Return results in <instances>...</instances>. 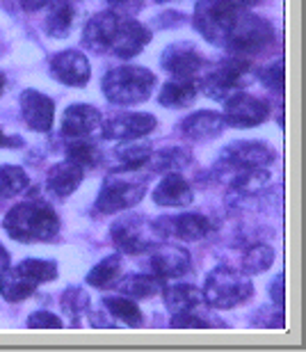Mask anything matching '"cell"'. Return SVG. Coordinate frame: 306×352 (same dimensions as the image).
Wrapping results in <instances>:
<instances>
[{"label":"cell","mask_w":306,"mask_h":352,"mask_svg":"<svg viewBox=\"0 0 306 352\" xmlns=\"http://www.w3.org/2000/svg\"><path fill=\"white\" fill-rule=\"evenodd\" d=\"M3 89H5V76L0 74V94H3Z\"/></svg>","instance_id":"47"},{"label":"cell","mask_w":306,"mask_h":352,"mask_svg":"<svg viewBox=\"0 0 306 352\" xmlns=\"http://www.w3.org/2000/svg\"><path fill=\"white\" fill-rule=\"evenodd\" d=\"M48 3H51V0H21V7L27 12H37L41 7H46Z\"/></svg>","instance_id":"43"},{"label":"cell","mask_w":306,"mask_h":352,"mask_svg":"<svg viewBox=\"0 0 306 352\" xmlns=\"http://www.w3.org/2000/svg\"><path fill=\"white\" fill-rule=\"evenodd\" d=\"M270 41H272V25L268 21L242 10L238 23H235L233 32L228 34L224 46L233 55H245V58H249V55L261 53Z\"/></svg>","instance_id":"7"},{"label":"cell","mask_w":306,"mask_h":352,"mask_svg":"<svg viewBox=\"0 0 306 352\" xmlns=\"http://www.w3.org/2000/svg\"><path fill=\"white\" fill-rule=\"evenodd\" d=\"M274 263V250L268 245H254L242 256V270L245 274H261Z\"/></svg>","instance_id":"33"},{"label":"cell","mask_w":306,"mask_h":352,"mask_svg":"<svg viewBox=\"0 0 306 352\" xmlns=\"http://www.w3.org/2000/svg\"><path fill=\"white\" fill-rule=\"evenodd\" d=\"M156 172H180L190 165V153L178 149V146H167V149L158 151V153H151L149 163Z\"/></svg>","instance_id":"31"},{"label":"cell","mask_w":306,"mask_h":352,"mask_svg":"<svg viewBox=\"0 0 306 352\" xmlns=\"http://www.w3.org/2000/svg\"><path fill=\"white\" fill-rule=\"evenodd\" d=\"M204 300L215 309H233L240 307L254 295V284L245 274L231 270L226 265H220L211 270L204 284Z\"/></svg>","instance_id":"4"},{"label":"cell","mask_w":306,"mask_h":352,"mask_svg":"<svg viewBox=\"0 0 306 352\" xmlns=\"http://www.w3.org/2000/svg\"><path fill=\"white\" fill-rule=\"evenodd\" d=\"M113 243L117 250H121L123 254H142V252H151L160 243V231L156 222L147 220L140 215H126L121 220H117L110 229Z\"/></svg>","instance_id":"5"},{"label":"cell","mask_w":306,"mask_h":352,"mask_svg":"<svg viewBox=\"0 0 306 352\" xmlns=\"http://www.w3.org/2000/svg\"><path fill=\"white\" fill-rule=\"evenodd\" d=\"M160 67L178 80H194V76L204 69V58L192 44L178 41V44L167 46L163 51Z\"/></svg>","instance_id":"12"},{"label":"cell","mask_w":306,"mask_h":352,"mask_svg":"<svg viewBox=\"0 0 306 352\" xmlns=\"http://www.w3.org/2000/svg\"><path fill=\"white\" fill-rule=\"evenodd\" d=\"M16 267L21 272H25L27 277H32L37 284L58 279V263L48 261V258H25V261H21Z\"/></svg>","instance_id":"36"},{"label":"cell","mask_w":306,"mask_h":352,"mask_svg":"<svg viewBox=\"0 0 306 352\" xmlns=\"http://www.w3.org/2000/svg\"><path fill=\"white\" fill-rule=\"evenodd\" d=\"M62 307H64V311L71 316L73 322L80 318L82 314L87 311V307H89V295L82 291V288L78 286H71V288H67L64 295H62Z\"/></svg>","instance_id":"37"},{"label":"cell","mask_w":306,"mask_h":352,"mask_svg":"<svg viewBox=\"0 0 306 352\" xmlns=\"http://www.w3.org/2000/svg\"><path fill=\"white\" fill-rule=\"evenodd\" d=\"M73 16H75V12L69 0H51V3H48L46 23H44L46 32L55 39L67 37L73 25Z\"/></svg>","instance_id":"27"},{"label":"cell","mask_w":306,"mask_h":352,"mask_svg":"<svg viewBox=\"0 0 306 352\" xmlns=\"http://www.w3.org/2000/svg\"><path fill=\"white\" fill-rule=\"evenodd\" d=\"M51 74L55 80L64 82L69 87H85L89 80V62L85 53L75 51H62L51 60Z\"/></svg>","instance_id":"16"},{"label":"cell","mask_w":306,"mask_h":352,"mask_svg":"<svg viewBox=\"0 0 306 352\" xmlns=\"http://www.w3.org/2000/svg\"><path fill=\"white\" fill-rule=\"evenodd\" d=\"M117 28H119V16L115 12H101L94 14L92 19L87 21L85 30H82V41L89 51L94 53H106L110 51V44H113Z\"/></svg>","instance_id":"19"},{"label":"cell","mask_w":306,"mask_h":352,"mask_svg":"<svg viewBox=\"0 0 306 352\" xmlns=\"http://www.w3.org/2000/svg\"><path fill=\"white\" fill-rule=\"evenodd\" d=\"M281 284H283V274H276L272 286H270V298H272V302L276 307L283 305V291H281Z\"/></svg>","instance_id":"41"},{"label":"cell","mask_w":306,"mask_h":352,"mask_svg":"<svg viewBox=\"0 0 306 352\" xmlns=\"http://www.w3.org/2000/svg\"><path fill=\"white\" fill-rule=\"evenodd\" d=\"M27 327L30 329H62V320L51 311H34L27 318Z\"/></svg>","instance_id":"39"},{"label":"cell","mask_w":306,"mask_h":352,"mask_svg":"<svg viewBox=\"0 0 306 352\" xmlns=\"http://www.w3.org/2000/svg\"><path fill=\"white\" fill-rule=\"evenodd\" d=\"M144 192H147V183L133 181V179H121V176H110L103 183L99 199H96V210L106 215L121 213L135 204L142 201Z\"/></svg>","instance_id":"8"},{"label":"cell","mask_w":306,"mask_h":352,"mask_svg":"<svg viewBox=\"0 0 306 352\" xmlns=\"http://www.w3.org/2000/svg\"><path fill=\"white\" fill-rule=\"evenodd\" d=\"M21 112H23L25 124L32 131L46 133L51 131L53 117H55V105L46 94H41L37 89H25L21 94Z\"/></svg>","instance_id":"18"},{"label":"cell","mask_w":306,"mask_h":352,"mask_svg":"<svg viewBox=\"0 0 306 352\" xmlns=\"http://www.w3.org/2000/svg\"><path fill=\"white\" fill-rule=\"evenodd\" d=\"M5 231L19 243H39L51 241L60 231V220L55 210L48 206V201L30 199L19 206H14L5 215Z\"/></svg>","instance_id":"1"},{"label":"cell","mask_w":306,"mask_h":352,"mask_svg":"<svg viewBox=\"0 0 306 352\" xmlns=\"http://www.w3.org/2000/svg\"><path fill=\"white\" fill-rule=\"evenodd\" d=\"M14 142H19V140H12V138H7L3 131H0V146H7V144H14Z\"/></svg>","instance_id":"46"},{"label":"cell","mask_w":306,"mask_h":352,"mask_svg":"<svg viewBox=\"0 0 306 352\" xmlns=\"http://www.w3.org/2000/svg\"><path fill=\"white\" fill-rule=\"evenodd\" d=\"M121 256L119 254H110L103 261L96 263L87 274V284L94 288H113L117 281L121 279Z\"/></svg>","instance_id":"29"},{"label":"cell","mask_w":306,"mask_h":352,"mask_svg":"<svg viewBox=\"0 0 306 352\" xmlns=\"http://www.w3.org/2000/svg\"><path fill=\"white\" fill-rule=\"evenodd\" d=\"M163 300L165 307L172 314H183V311H194L204 302V293L192 284H176L163 288Z\"/></svg>","instance_id":"24"},{"label":"cell","mask_w":306,"mask_h":352,"mask_svg":"<svg viewBox=\"0 0 306 352\" xmlns=\"http://www.w3.org/2000/svg\"><path fill=\"white\" fill-rule=\"evenodd\" d=\"M192 188L183 176L178 172H169L163 176V181L158 183L156 190H153V201L158 206H187L192 201Z\"/></svg>","instance_id":"20"},{"label":"cell","mask_w":306,"mask_h":352,"mask_svg":"<svg viewBox=\"0 0 306 352\" xmlns=\"http://www.w3.org/2000/svg\"><path fill=\"white\" fill-rule=\"evenodd\" d=\"M149 41H151V30L147 25H142L135 19H119V28H117V34L113 44H110V51L117 58L130 60L135 55H140L147 48Z\"/></svg>","instance_id":"14"},{"label":"cell","mask_w":306,"mask_h":352,"mask_svg":"<svg viewBox=\"0 0 306 352\" xmlns=\"http://www.w3.org/2000/svg\"><path fill=\"white\" fill-rule=\"evenodd\" d=\"M172 327L176 329H208L211 325H208L206 320H201L194 311H183V314H174V320H172Z\"/></svg>","instance_id":"40"},{"label":"cell","mask_w":306,"mask_h":352,"mask_svg":"<svg viewBox=\"0 0 306 352\" xmlns=\"http://www.w3.org/2000/svg\"><path fill=\"white\" fill-rule=\"evenodd\" d=\"M156 87V76L147 67H117L103 78V94L115 105L144 103Z\"/></svg>","instance_id":"2"},{"label":"cell","mask_w":306,"mask_h":352,"mask_svg":"<svg viewBox=\"0 0 306 352\" xmlns=\"http://www.w3.org/2000/svg\"><path fill=\"white\" fill-rule=\"evenodd\" d=\"M240 14L242 7L233 5L231 0H199L194 7L192 23L206 41L224 46L228 34L238 23Z\"/></svg>","instance_id":"3"},{"label":"cell","mask_w":306,"mask_h":352,"mask_svg":"<svg viewBox=\"0 0 306 352\" xmlns=\"http://www.w3.org/2000/svg\"><path fill=\"white\" fill-rule=\"evenodd\" d=\"M37 281L32 277H27L25 272H21L19 267H7L0 272V295L7 302H23L37 291Z\"/></svg>","instance_id":"23"},{"label":"cell","mask_w":306,"mask_h":352,"mask_svg":"<svg viewBox=\"0 0 306 352\" xmlns=\"http://www.w3.org/2000/svg\"><path fill=\"white\" fill-rule=\"evenodd\" d=\"M233 5H238V7H242V10H247V7H252V5H256L259 0H231Z\"/></svg>","instance_id":"45"},{"label":"cell","mask_w":306,"mask_h":352,"mask_svg":"<svg viewBox=\"0 0 306 352\" xmlns=\"http://www.w3.org/2000/svg\"><path fill=\"white\" fill-rule=\"evenodd\" d=\"M199 85L194 80H178L174 78L169 82H165L158 91V103L165 108H187L194 103L197 98Z\"/></svg>","instance_id":"25"},{"label":"cell","mask_w":306,"mask_h":352,"mask_svg":"<svg viewBox=\"0 0 306 352\" xmlns=\"http://www.w3.org/2000/svg\"><path fill=\"white\" fill-rule=\"evenodd\" d=\"M113 7H121V10H137L142 7V0H108Z\"/></svg>","instance_id":"42"},{"label":"cell","mask_w":306,"mask_h":352,"mask_svg":"<svg viewBox=\"0 0 306 352\" xmlns=\"http://www.w3.org/2000/svg\"><path fill=\"white\" fill-rule=\"evenodd\" d=\"M249 67H252V62H249V58H245V55H228V58L224 62H220V65L206 76L204 82H201L206 96L215 98V101H226L228 96L238 94Z\"/></svg>","instance_id":"6"},{"label":"cell","mask_w":306,"mask_h":352,"mask_svg":"<svg viewBox=\"0 0 306 352\" xmlns=\"http://www.w3.org/2000/svg\"><path fill=\"white\" fill-rule=\"evenodd\" d=\"M261 82L268 89L281 91L283 89V62L276 60L274 65H270L268 69H263V72H261Z\"/></svg>","instance_id":"38"},{"label":"cell","mask_w":306,"mask_h":352,"mask_svg":"<svg viewBox=\"0 0 306 352\" xmlns=\"http://www.w3.org/2000/svg\"><path fill=\"white\" fill-rule=\"evenodd\" d=\"M82 176H85V170L80 165L71 163V160H64V163H58L51 167L46 179V188L51 190L55 197L64 199V197L73 195L78 186L82 183Z\"/></svg>","instance_id":"22"},{"label":"cell","mask_w":306,"mask_h":352,"mask_svg":"<svg viewBox=\"0 0 306 352\" xmlns=\"http://www.w3.org/2000/svg\"><path fill=\"white\" fill-rule=\"evenodd\" d=\"M224 117L220 112H213V110H199L194 115L185 117L180 122V133L187 138V140H211V138H217L222 131H224Z\"/></svg>","instance_id":"21"},{"label":"cell","mask_w":306,"mask_h":352,"mask_svg":"<svg viewBox=\"0 0 306 352\" xmlns=\"http://www.w3.org/2000/svg\"><path fill=\"white\" fill-rule=\"evenodd\" d=\"M101 124L103 117L94 105L73 103L64 110V117H62V135L73 140L89 138L101 129Z\"/></svg>","instance_id":"17"},{"label":"cell","mask_w":306,"mask_h":352,"mask_svg":"<svg viewBox=\"0 0 306 352\" xmlns=\"http://www.w3.org/2000/svg\"><path fill=\"white\" fill-rule=\"evenodd\" d=\"M231 174V186L242 195H259L270 186V172L266 167H252V170H235Z\"/></svg>","instance_id":"30"},{"label":"cell","mask_w":306,"mask_h":352,"mask_svg":"<svg viewBox=\"0 0 306 352\" xmlns=\"http://www.w3.org/2000/svg\"><path fill=\"white\" fill-rule=\"evenodd\" d=\"M163 288H165V281L156 277V274H128L119 284V291L133 300L153 298V295L163 293Z\"/></svg>","instance_id":"28"},{"label":"cell","mask_w":306,"mask_h":352,"mask_svg":"<svg viewBox=\"0 0 306 352\" xmlns=\"http://www.w3.org/2000/svg\"><path fill=\"white\" fill-rule=\"evenodd\" d=\"M158 126V119L149 112H123L106 124H101L103 138L106 140H119V142H130V140H140Z\"/></svg>","instance_id":"11"},{"label":"cell","mask_w":306,"mask_h":352,"mask_svg":"<svg viewBox=\"0 0 306 352\" xmlns=\"http://www.w3.org/2000/svg\"><path fill=\"white\" fill-rule=\"evenodd\" d=\"M67 160L80 165L82 170H85V167H96L101 163V151H99V146H94L92 142H85V138H80V140H73V142L67 146Z\"/></svg>","instance_id":"34"},{"label":"cell","mask_w":306,"mask_h":352,"mask_svg":"<svg viewBox=\"0 0 306 352\" xmlns=\"http://www.w3.org/2000/svg\"><path fill=\"white\" fill-rule=\"evenodd\" d=\"M156 3H169V0H156Z\"/></svg>","instance_id":"48"},{"label":"cell","mask_w":306,"mask_h":352,"mask_svg":"<svg viewBox=\"0 0 306 352\" xmlns=\"http://www.w3.org/2000/svg\"><path fill=\"white\" fill-rule=\"evenodd\" d=\"M276 158L272 146L266 142H231L220 153V167L224 172L252 170V167H268Z\"/></svg>","instance_id":"9"},{"label":"cell","mask_w":306,"mask_h":352,"mask_svg":"<svg viewBox=\"0 0 306 352\" xmlns=\"http://www.w3.org/2000/svg\"><path fill=\"white\" fill-rule=\"evenodd\" d=\"M151 144H123L117 149V158H119V163H121V170H140L142 165H147L149 163V158H151Z\"/></svg>","instance_id":"35"},{"label":"cell","mask_w":306,"mask_h":352,"mask_svg":"<svg viewBox=\"0 0 306 352\" xmlns=\"http://www.w3.org/2000/svg\"><path fill=\"white\" fill-rule=\"evenodd\" d=\"M103 307L113 316L115 322H121L126 327H140L142 325V311L137 302L128 295H106L103 298Z\"/></svg>","instance_id":"26"},{"label":"cell","mask_w":306,"mask_h":352,"mask_svg":"<svg viewBox=\"0 0 306 352\" xmlns=\"http://www.w3.org/2000/svg\"><path fill=\"white\" fill-rule=\"evenodd\" d=\"M156 227L160 231V236H176L178 241L185 243H194L201 241L211 234L213 224L208 217L199 215V213H183L178 217H160L156 222Z\"/></svg>","instance_id":"15"},{"label":"cell","mask_w":306,"mask_h":352,"mask_svg":"<svg viewBox=\"0 0 306 352\" xmlns=\"http://www.w3.org/2000/svg\"><path fill=\"white\" fill-rule=\"evenodd\" d=\"M224 124L231 129H252L263 124L270 117V105L263 98H256L245 91L228 96L224 101Z\"/></svg>","instance_id":"10"},{"label":"cell","mask_w":306,"mask_h":352,"mask_svg":"<svg viewBox=\"0 0 306 352\" xmlns=\"http://www.w3.org/2000/svg\"><path fill=\"white\" fill-rule=\"evenodd\" d=\"M7 267H10V254H7V250L0 245V272L7 270Z\"/></svg>","instance_id":"44"},{"label":"cell","mask_w":306,"mask_h":352,"mask_svg":"<svg viewBox=\"0 0 306 352\" xmlns=\"http://www.w3.org/2000/svg\"><path fill=\"white\" fill-rule=\"evenodd\" d=\"M27 188V174L16 165H0V197L10 199V197L21 195Z\"/></svg>","instance_id":"32"},{"label":"cell","mask_w":306,"mask_h":352,"mask_svg":"<svg viewBox=\"0 0 306 352\" xmlns=\"http://www.w3.org/2000/svg\"><path fill=\"white\" fill-rule=\"evenodd\" d=\"M192 267V258L190 252L178 248V245H156L151 254V270L156 277L160 279H178L183 274L190 272Z\"/></svg>","instance_id":"13"}]
</instances>
